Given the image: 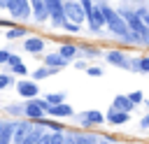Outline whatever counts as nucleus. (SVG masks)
Wrapping results in <instances>:
<instances>
[{
	"label": "nucleus",
	"instance_id": "f257e3e1",
	"mask_svg": "<svg viewBox=\"0 0 149 144\" xmlns=\"http://www.w3.org/2000/svg\"><path fill=\"white\" fill-rule=\"evenodd\" d=\"M98 7L102 9L105 26L109 28V33H112L114 37H119L121 42H126V44H135V35H133V30L128 28V23L123 21V16H121L116 9H112L107 2H98Z\"/></svg>",
	"mask_w": 149,
	"mask_h": 144
},
{
	"label": "nucleus",
	"instance_id": "f03ea898",
	"mask_svg": "<svg viewBox=\"0 0 149 144\" xmlns=\"http://www.w3.org/2000/svg\"><path fill=\"white\" fill-rule=\"evenodd\" d=\"M44 5H47V9H49V19H51V23L63 28V23L68 21V19H65V7H63L65 0H44Z\"/></svg>",
	"mask_w": 149,
	"mask_h": 144
},
{
	"label": "nucleus",
	"instance_id": "7ed1b4c3",
	"mask_svg": "<svg viewBox=\"0 0 149 144\" xmlns=\"http://www.w3.org/2000/svg\"><path fill=\"white\" fill-rule=\"evenodd\" d=\"M105 60H107L109 65H114V67H121V70H128V72H130V56H128L126 51H121V49H109V51H105Z\"/></svg>",
	"mask_w": 149,
	"mask_h": 144
},
{
	"label": "nucleus",
	"instance_id": "20e7f679",
	"mask_svg": "<svg viewBox=\"0 0 149 144\" xmlns=\"http://www.w3.org/2000/svg\"><path fill=\"white\" fill-rule=\"evenodd\" d=\"M63 7H65V19L72 21V23H79V26H81V21L86 19V12H84L81 2H79V0H65Z\"/></svg>",
	"mask_w": 149,
	"mask_h": 144
},
{
	"label": "nucleus",
	"instance_id": "39448f33",
	"mask_svg": "<svg viewBox=\"0 0 149 144\" xmlns=\"http://www.w3.org/2000/svg\"><path fill=\"white\" fill-rule=\"evenodd\" d=\"M77 121L81 123V128H93V125H102L107 118H105V114L98 111V109H86V111L77 114Z\"/></svg>",
	"mask_w": 149,
	"mask_h": 144
},
{
	"label": "nucleus",
	"instance_id": "423d86ee",
	"mask_svg": "<svg viewBox=\"0 0 149 144\" xmlns=\"http://www.w3.org/2000/svg\"><path fill=\"white\" fill-rule=\"evenodd\" d=\"M7 9H9V14L16 16V19H30V14H33L30 0H9Z\"/></svg>",
	"mask_w": 149,
	"mask_h": 144
},
{
	"label": "nucleus",
	"instance_id": "0eeeda50",
	"mask_svg": "<svg viewBox=\"0 0 149 144\" xmlns=\"http://www.w3.org/2000/svg\"><path fill=\"white\" fill-rule=\"evenodd\" d=\"M16 93H19L21 98H26V100H33V98L40 95V86H37V81H33V79H21V81L16 84Z\"/></svg>",
	"mask_w": 149,
	"mask_h": 144
},
{
	"label": "nucleus",
	"instance_id": "6e6552de",
	"mask_svg": "<svg viewBox=\"0 0 149 144\" xmlns=\"http://www.w3.org/2000/svg\"><path fill=\"white\" fill-rule=\"evenodd\" d=\"M47 116H51V118H72L74 109L68 102H61V105H51V109L47 111Z\"/></svg>",
	"mask_w": 149,
	"mask_h": 144
},
{
	"label": "nucleus",
	"instance_id": "1a4fd4ad",
	"mask_svg": "<svg viewBox=\"0 0 149 144\" xmlns=\"http://www.w3.org/2000/svg\"><path fill=\"white\" fill-rule=\"evenodd\" d=\"M130 72L149 74V56H147V53H142V56H130Z\"/></svg>",
	"mask_w": 149,
	"mask_h": 144
},
{
	"label": "nucleus",
	"instance_id": "9d476101",
	"mask_svg": "<svg viewBox=\"0 0 149 144\" xmlns=\"http://www.w3.org/2000/svg\"><path fill=\"white\" fill-rule=\"evenodd\" d=\"M112 107H114V109H119V111H128V114H130V111H133L137 105H135V102L128 98V93H126V95H123V93H119V95H114Z\"/></svg>",
	"mask_w": 149,
	"mask_h": 144
},
{
	"label": "nucleus",
	"instance_id": "9b49d317",
	"mask_svg": "<svg viewBox=\"0 0 149 144\" xmlns=\"http://www.w3.org/2000/svg\"><path fill=\"white\" fill-rule=\"evenodd\" d=\"M105 118H107V123H112V125H123V123H128V121H130V114H128V111H119V109L109 107V109H107V114H105Z\"/></svg>",
	"mask_w": 149,
	"mask_h": 144
},
{
	"label": "nucleus",
	"instance_id": "f8f14e48",
	"mask_svg": "<svg viewBox=\"0 0 149 144\" xmlns=\"http://www.w3.org/2000/svg\"><path fill=\"white\" fill-rule=\"evenodd\" d=\"M30 9H33V19L37 23H42V21L49 19V9H47L44 0H30Z\"/></svg>",
	"mask_w": 149,
	"mask_h": 144
},
{
	"label": "nucleus",
	"instance_id": "ddd939ff",
	"mask_svg": "<svg viewBox=\"0 0 149 144\" xmlns=\"http://www.w3.org/2000/svg\"><path fill=\"white\" fill-rule=\"evenodd\" d=\"M58 53H61L65 60H74L77 56H81V46H77V44H72V42H63V44L58 46Z\"/></svg>",
	"mask_w": 149,
	"mask_h": 144
},
{
	"label": "nucleus",
	"instance_id": "4468645a",
	"mask_svg": "<svg viewBox=\"0 0 149 144\" xmlns=\"http://www.w3.org/2000/svg\"><path fill=\"white\" fill-rule=\"evenodd\" d=\"M23 49H26L28 53H33V56H40V53L44 51V39H42V37H28V39L23 42Z\"/></svg>",
	"mask_w": 149,
	"mask_h": 144
},
{
	"label": "nucleus",
	"instance_id": "2eb2a0df",
	"mask_svg": "<svg viewBox=\"0 0 149 144\" xmlns=\"http://www.w3.org/2000/svg\"><path fill=\"white\" fill-rule=\"evenodd\" d=\"M14 128H16V123L0 121V144H9L14 139Z\"/></svg>",
	"mask_w": 149,
	"mask_h": 144
},
{
	"label": "nucleus",
	"instance_id": "dca6fc26",
	"mask_svg": "<svg viewBox=\"0 0 149 144\" xmlns=\"http://www.w3.org/2000/svg\"><path fill=\"white\" fill-rule=\"evenodd\" d=\"M68 63H70V60H65L58 51H56V53H47V56H44V65H47V67H54V70H61V67H65Z\"/></svg>",
	"mask_w": 149,
	"mask_h": 144
},
{
	"label": "nucleus",
	"instance_id": "f3484780",
	"mask_svg": "<svg viewBox=\"0 0 149 144\" xmlns=\"http://www.w3.org/2000/svg\"><path fill=\"white\" fill-rule=\"evenodd\" d=\"M30 128H33L30 123H16V128H14V139H12V142H14V144H21V142L26 139V135L30 132Z\"/></svg>",
	"mask_w": 149,
	"mask_h": 144
},
{
	"label": "nucleus",
	"instance_id": "a211bd4d",
	"mask_svg": "<svg viewBox=\"0 0 149 144\" xmlns=\"http://www.w3.org/2000/svg\"><path fill=\"white\" fill-rule=\"evenodd\" d=\"M74 135V144H100V139L91 132H72Z\"/></svg>",
	"mask_w": 149,
	"mask_h": 144
},
{
	"label": "nucleus",
	"instance_id": "6ab92c4d",
	"mask_svg": "<svg viewBox=\"0 0 149 144\" xmlns=\"http://www.w3.org/2000/svg\"><path fill=\"white\" fill-rule=\"evenodd\" d=\"M81 56H84V58H100V56H105V53H102V49H100V46L81 44Z\"/></svg>",
	"mask_w": 149,
	"mask_h": 144
},
{
	"label": "nucleus",
	"instance_id": "aec40b11",
	"mask_svg": "<svg viewBox=\"0 0 149 144\" xmlns=\"http://www.w3.org/2000/svg\"><path fill=\"white\" fill-rule=\"evenodd\" d=\"M44 135V130H42V125L37 123V128H30V132L26 135V139L21 142V144H37L40 142V137Z\"/></svg>",
	"mask_w": 149,
	"mask_h": 144
},
{
	"label": "nucleus",
	"instance_id": "412c9836",
	"mask_svg": "<svg viewBox=\"0 0 149 144\" xmlns=\"http://www.w3.org/2000/svg\"><path fill=\"white\" fill-rule=\"evenodd\" d=\"M58 70H54V67H47V65H42V67H37L35 72H33V81H40V79H47V77H51V74H56Z\"/></svg>",
	"mask_w": 149,
	"mask_h": 144
},
{
	"label": "nucleus",
	"instance_id": "4be33fe9",
	"mask_svg": "<svg viewBox=\"0 0 149 144\" xmlns=\"http://www.w3.org/2000/svg\"><path fill=\"white\" fill-rule=\"evenodd\" d=\"M23 35H28V30H26L23 26H12L5 37H7V39H19V37H23Z\"/></svg>",
	"mask_w": 149,
	"mask_h": 144
},
{
	"label": "nucleus",
	"instance_id": "5701e85b",
	"mask_svg": "<svg viewBox=\"0 0 149 144\" xmlns=\"http://www.w3.org/2000/svg\"><path fill=\"white\" fill-rule=\"evenodd\" d=\"M47 102L49 105H61V102H65V93H49Z\"/></svg>",
	"mask_w": 149,
	"mask_h": 144
},
{
	"label": "nucleus",
	"instance_id": "b1692460",
	"mask_svg": "<svg viewBox=\"0 0 149 144\" xmlns=\"http://www.w3.org/2000/svg\"><path fill=\"white\" fill-rule=\"evenodd\" d=\"M7 114H9V116H26V107H21V105H9V107H7Z\"/></svg>",
	"mask_w": 149,
	"mask_h": 144
},
{
	"label": "nucleus",
	"instance_id": "393cba45",
	"mask_svg": "<svg viewBox=\"0 0 149 144\" xmlns=\"http://www.w3.org/2000/svg\"><path fill=\"white\" fill-rule=\"evenodd\" d=\"M86 74H88V77H93V79H98V77H102V74H105V70H102V67H98V65H91V67H86Z\"/></svg>",
	"mask_w": 149,
	"mask_h": 144
},
{
	"label": "nucleus",
	"instance_id": "a878e982",
	"mask_svg": "<svg viewBox=\"0 0 149 144\" xmlns=\"http://www.w3.org/2000/svg\"><path fill=\"white\" fill-rule=\"evenodd\" d=\"M128 98H130L135 105H142V102H144V95H142V91H130V93H128Z\"/></svg>",
	"mask_w": 149,
	"mask_h": 144
},
{
	"label": "nucleus",
	"instance_id": "bb28decb",
	"mask_svg": "<svg viewBox=\"0 0 149 144\" xmlns=\"http://www.w3.org/2000/svg\"><path fill=\"white\" fill-rule=\"evenodd\" d=\"M12 72H14L16 77H26V74H28V67H26L23 63H19V65H14V67H12Z\"/></svg>",
	"mask_w": 149,
	"mask_h": 144
},
{
	"label": "nucleus",
	"instance_id": "cd10ccee",
	"mask_svg": "<svg viewBox=\"0 0 149 144\" xmlns=\"http://www.w3.org/2000/svg\"><path fill=\"white\" fill-rule=\"evenodd\" d=\"M135 12H137V16H140V19H142V21L149 26V9H147V7H137Z\"/></svg>",
	"mask_w": 149,
	"mask_h": 144
},
{
	"label": "nucleus",
	"instance_id": "c85d7f7f",
	"mask_svg": "<svg viewBox=\"0 0 149 144\" xmlns=\"http://www.w3.org/2000/svg\"><path fill=\"white\" fill-rule=\"evenodd\" d=\"M63 28H65L68 33H79V23H72V21H65Z\"/></svg>",
	"mask_w": 149,
	"mask_h": 144
},
{
	"label": "nucleus",
	"instance_id": "c756f323",
	"mask_svg": "<svg viewBox=\"0 0 149 144\" xmlns=\"http://www.w3.org/2000/svg\"><path fill=\"white\" fill-rule=\"evenodd\" d=\"M140 130H149V111L140 118Z\"/></svg>",
	"mask_w": 149,
	"mask_h": 144
},
{
	"label": "nucleus",
	"instance_id": "7c9ffc66",
	"mask_svg": "<svg viewBox=\"0 0 149 144\" xmlns=\"http://www.w3.org/2000/svg\"><path fill=\"white\" fill-rule=\"evenodd\" d=\"M12 84V77L9 74H0V88H5V86H9Z\"/></svg>",
	"mask_w": 149,
	"mask_h": 144
},
{
	"label": "nucleus",
	"instance_id": "2f4dec72",
	"mask_svg": "<svg viewBox=\"0 0 149 144\" xmlns=\"http://www.w3.org/2000/svg\"><path fill=\"white\" fill-rule=\"evenodd\" d=\"M9 56H12V53H9L7 49H0V63H7V60H9Z\"/></svg>",
	"mask_w": 149,
	"mask_h": 144
},
{
	"label": "nucleus",
	"instance_id": "473e14b6",
	"mask_svg": "<svg viewBox=\"0 0 149 144\" xmlns=\"http://www.w3.org/2000/svg\"><path fill=\"white\" fill-rule=\"evenodd\" d=\"M37 144H51V132H44L42 137H40V142Z\"/></svg>",
	"mask_w": 149,
	"mask_h": 144
},
{
	"label": "nucleus",
	"instance_id": "72a5a7b5",
	"mask_svg": "<svg viewBox=\"0 0 149 144\" xmlns=\"http://www.w3.org/2000/svg\"><path fill=\"white\" fill-rule=\"evenodd\" d=\"M7 63H9V65H12V67H14V65H19V63H21V58H19V56H16V53H12V56H9V60H7Z\"/></svg>",
	"mask_w": 149,
	"mask_h": 144
},
{
	"label": "nucleus",
	"instance_id": "f704fd0d",
	"mask_svg": "<svg viewBox=\"0 0 149 144\" xmlns=\"http://www.w3.org/2000/svg\"><path fill=\"white\" fill-rule=\"evenodd\" d=\"M74 67H79V70H86V60H74Z\"/></svg>",
	"mask_w": 149,
	"mask_h": 144
},
{
	"label": "nucleus",
	"instance_id": "c9c22d12",
	"mask_svg": "<svg viewBox=\"0 0 149 144\" xmlns=\"http://www.w3.org/2000/svg\"><path fill=\"white\" fill-rule=\"evenodd\" d=\"M100 144H114V139L112 137H105V139H100Z\"/></svg>",
	"mask_w": 149,
	"mask_h": 144
},
{
	"label": "nucleus",
	"instance_id": "e433bc0d",
	"mask_svg": "<svg viewBox=\"0 0 149 144\" xmlns=\"http://www.w3.org/2000/svg\"><path fill=\"white\" fill-rule=\"evenodd\" d=\"M7 5H9V0H0V9H7Z\"/></svg>",
	"mask_w": 149,
	"mask_h": 144
}]
</instances>
